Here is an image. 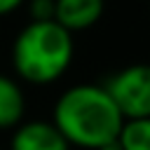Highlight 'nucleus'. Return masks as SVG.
<instances>
[{
	"label": "nucleus",
	"instance_id": "nucleus-1",
	"mask_svg": "<svg viewBox=\"0 0 150 150\" xmlns=\"http://www.w3.org/2000/svg\"><path fill=\"white\" fill-rule=\"evenodd\" d=\"M124 117L103 84L82 82L68 87L54 103L52 124L73 148L98 150L117 138Z\"/></svg>",
	"mask_w": 150,
	"mask_h": 150
},
{
	"label": "nucleus",
	"instance_id": "nucleus-2",
	"mask_svg": "<svg viewBox=\"0 0 150 150\" xmlns=\"http://www.w3.org/2000/svg\"><path fill=\"white\" fill-rule=\"evenodd\" d=\"M75 56L73 35L56 21H28L12 45V66L28 84H52L66 75Z\"/></svg>",
	"mask_w": 150,
	"mask_h": 150
},
{
	"label": "nucleus",
	"instance_id": "nucleus-3",
	"mask_svg": "<svg viewBox=\"0 0 150 150\" xmlns=\"http://www.w3.org/2000/svg\"><path fill=\"white\" fill-rule=\"evenodd\" d=\"M124 120L150 117V63H131L103 82Z\"/></svg>",
	"mask_w": 150,
	"mask_h": 150
},
{
	"label": "nucleus",
	"instance_id": "nucleus-4",
	"mask_svg": "<svg viewBox=\"0 0 150 150\" xmlns=\"http://www.w3.org/2000/svg\"><path fill=\"white\" fill-rule=\"evenodd\" d=\"M9 150H70L52 120H28L14 127Z\"/></svg>",
	"mask_w": 150,
	"mask_h": 150
},
{
	"label": "nucleus",
	"instance_id": "nucleus-5",
	"mask_svg": "<svg viewBox=\"0 0 150 150\" xmlns=\"http://www.w3.org/2000/svg\"><path fill=\"white\" fill-rule=\"evenodd\" d=\"M105 0H54V21L70 35L96 26L103 16Z\"/></svg>",
	"mask_w": 150,
	"mask_h": 150
},
{
	"label": "nucleus",
	"instance_id": "nucleus-6",
	"mask_svg": "<svg viewBox=\"0 0 150 150\" xmlns=\"http://www.w3.org/2000/svg\"><path fill=\"white\" fill-rule=\"evenodd\" d=\"M26 112V96L19 80L0 73V131L21 124Z\"/></svg>",
	"mask_w": 150,
	"mask_h": 150
},
{
	"label": "nucleus",
	"instance_id": "nucleus-7",
	"mask_svg": "<svg viewBox=\"0 0 150 150\" xmlns=\"http://www.w3.org/2000/svg\"><path fill=\"white\" fill-rule=\"evenodd\" d=\"M117 141L122 150H150V117L124 120Z\"/></svg>",
	"mask_w": 150,
	"mask_h": 150
},
{
	"label": "nucleus",
	"instance_id": "nucleus-8",
	"mask_svg": "<svg viewBox=\"0 0 150 150\" xmlns=\"http://www.w3.org/2000/svg\"><path fill=\"white\" fill-rule=\"evenodd\" d=\"M28 16L30 21H54V0H30Z\"/></svg>",
	"mask_w": 150,
	"mask_h": 150
},
{
	"label": "nucleus",
	"instance_id": "nucleus-9",
	"mask_svg": "<svg viewBox=\"0 0 150 150\" xmlns=\"http://www.w3.org/2000/svg\"><path fill=\"white\" fill-rule=\"evenodd\" d=\"M23 5V0H0V16H7L12 12H16Z\"/></svg>",
	"mask_w": 150,
	"mask_h": 150
},
{
	"label": "nucleus",
	"instance_id": "nucleus-10",
	"mask_svg": "<svg viewBox=\"0 0 150 150\" xmlns=\"http://www.w3.org/2000/svg\"><path fill=\"white\" fill-rule=\"evenodd\" d=\"M98 150H122V145H120V141L115 138V141H110V143H105V145H101Z\"/></svg>",
	"mask_w": 150,
	"mask_h": 150
}]
</instances>
